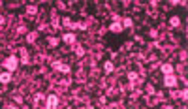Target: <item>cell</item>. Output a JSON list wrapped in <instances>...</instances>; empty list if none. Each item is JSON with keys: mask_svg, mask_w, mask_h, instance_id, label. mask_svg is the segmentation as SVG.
<instances>
[{"mask_svg": "<svg viewBox=\"0 0 188 109\" xmlns=\"http://www.w3.org/2000/svg\"><path fill=\"white\" fill-rule=\"evenodd\" d=\"M17 58H15V56H9V58H6V62H4V68L8 70L9 73L11 72H15V68H17Z\"/></svg>", "mask_w": 188, "mask_h": 109, "instance_id": "1", "label": "cell"}, {"mask_svg": "<svg viewBox=\"0 0 188 109\" xmlns=\"http://www.w3.org/2000/svg\"><path fill=\"white\" fill-rule=\"evenodd\" d=\"M57 105H58L57 94H49L47 96V109H57Z\"/></svg>", "mask_w": 188, "mask_h": 109, "instance_id": "2", "label": "cell"}, {"mask_svg": "<svg viewBox=\"0 0 188 109\" xmlns=\"http://www.w3.org/2000/svg\"><path fill=\"white\" fill-rule=\"evenodd\" d=\"M113 19H115V23H113V25H111V27H109V30H111V32H121V30H122V25H121V19L117 17V15H115V17H113Z\"/></svg>", "mask_w": 188, "mask_h": 109, "instance_id": "3", "label": "cell"}, {"mask_svg": "<svg viewBox=\"0 0 188 109\" xmlns=\"http://www.w3.org/2000/svg\"><path fill=\"white\" fill-rule=\"evenodd\" d=\"M53 68L58 70V72H64V73L70 72V66H66V64H60V62H53Z\"/></svg>", "mask_w": 188, "mask_h": 109, "instance_id": "4", "label": "cell"}, {"mask_svg": "<svg viewBox=\"0 0 188 109\" xmlns=\"http://www.w3.org/2000/svg\"><path fill=\"white\" fill-rule=\"evenodd\" d=\"M160 70H162L164 75H171V73H173V66H171V64H162Z\"/></svg>", "mask_w": 188, "mask_h": 109, "instance_id": "5", "label": "cell"}, {"mask_svg": "<svg viewBox=\"0 0 188 109\" xmlns=\"http://www.w3.org/2000/svg\"><path fill=\"white\" fill-rule=\"evenodd\" d=\"M9 81H11V73H9V72H4V73H0V83H4V85H8Z\"/></svg>", "mask_w": 188, "mask_h": 109, "instance_id": "6", "label": "cell"}, {"mask_svg": "<svg viewBox=\"0 0 188 109\" xmlns=\"http://www.w3.org/2000/svg\"><path fill=\"white\" fill-rule=\"evenodd\" d=\"M164 83H166V86H177V79H175L173 75H166Z\"/></svg>", "mask_w": 188, "mask_h": 109, "instance_id": "7", "label": "cell"}, {"mask_svg": "<svg viewBox=\"0 0 188 109\" xmlns=\"http://www.w3.org/2000/svg\"><path fill=\"white\" fill-rule=\"evenodd\" d=\"M64 41L66 43H73L75 41V34H64Z\"/></svg>", "mask_w": 188, "mask_h": 109, "instance_id": "8", "label": "cell"}, {"mask_svg": "<svg viewBox=\"0 0 188 109\" xmlns=\"http://www.w3.org/2000/svg\"><path fill=\"white\" fill-rule=\"evenodd\" d=\"M128 79H130V83H132V86H135V81H137V75H135L134 72H130L128 73Z\"/></svg>", "mask_w": 188, "mask_h": 109, "instance_id": "9", "label": "cell"}, {"mask_svg": "<svg viewBox=\"0 0 188 109\" xmlns=\"http://www.w3.org/2000/svg\"><path fill=\"white\" fill-rule=\"evenodd\" d=\"M169 25H171V27H179V25H181V19L179 17H171Z\"/></svg>", "mask_w": 188, "mask_h": 109, "instance_id": "10", "label": "cell"}, {"mask_svg": "<svg viewBox=\"0 0 188 109\" xmlns=\"http://www.w3.org/2000/svg\"><path fill=\"white\" fill-rule=\"evenodd\" d=\"M103 68H105V73H111L113 72V64L111 62H105V64H103Z\"/></svg>", "mask_w": 188, "mask_h": 109, "instance_id": "11", "label": "cell"}, {"mask_svg": "<svg viewBox=\"0 0 188 109\" xmlns=\"http://www.w3.org/2000/svg\"><path fill=\"white\" fill-rule=\"evenodd\" d=\"M124 27H132V19H124Z\"/></svg>", "mask_w": 188, "mask_h": 109, "instance_id": "12", "label": "cell"}]
</instances>
